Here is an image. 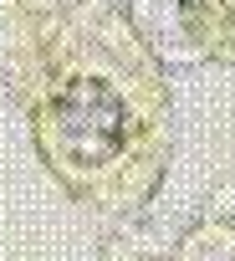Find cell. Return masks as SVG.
I'll use <instances>...</instances> for the list:
<instances>
[{"label": "cell", "instance_id": "3957f363", "mask_svg": "<svg viewBox=\"0 0 235 261\" xmlns=\"http://www.w3.org/2000/svg\"><path fill=\"white\" fill-rule=\"evenodd\" d=\"M138 261H159V256H138Z\"/></svg>", "mask_w": 235, "mask_h": 261}, {"label": "cell", "instance_id": "7a4b0ae2", "mask_svg": "<svg viewBox=\"0 0 235 261\" xmlns=\"http://www.w3.org/2000/svg\"><path fill=\"white\" fill-rule=\"evenodd\" d=\"M179 261H235V220H204L179 241Z\"/></svg>", "mask_w": 235, "mask_h": 261}, {"label": "cell", "instance_id": "6da1fadb", "mask_svg": "<svg viewBox=\"0 0 235 261\" xmlns=\"http://www.w3.org/2000/svg\"><path fill=\"white\" fill-rule=\"evenodd\" d=\"M230 11H235V0H133L143 36L174 62L204 57L225 26L220 16H230Z\"/></svg>", "mask_w": 235, "mask_h": 261}]
</instances>
